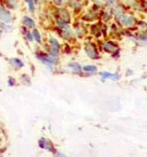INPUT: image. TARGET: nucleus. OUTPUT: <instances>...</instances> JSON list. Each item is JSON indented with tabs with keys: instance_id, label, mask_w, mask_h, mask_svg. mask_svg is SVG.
<instances>
[{
	"instance_id": "10",
	"label": "nucleus",
	"mask_w": 147,
	"mask_h": 157,
	"mask_svg": "<svg viewBox=\"0 0 147 157\" xmlns=\"http://www.w3.org/2000/svg\"><path fill=\"white\" fill-rule=\"evenodd\" d=\"M53 2H54L55 5H57V6H60L61 3H62V0H53Z\"/></svg>"
},
{
	"instance_id": "2",
	"label": "nucleus",
	"mask_w": 147,
	"mask_h": 157,
	"mask_svg": "<svg viewBox=\"0 0 147 157\" xmlns=\"http://www.w3.org/2000/svg\"><path fill=\"white\" fill-rule=\"evenodd\" d=\"M120 21L121 23L123 24V26L126 27H130V26H133L134 23H135V20H134L132 16H129V15H120Z\"/></svg>"
},
{
	"instance_id": "7",
	"label": "nucleus",
	"mask_w": 147,
	"mask_h": 157,
	"mask_svg": "<svg viewBox=\"0 0 147 157\" xmlns=\"http://www.w3.org/2000/svg\"><path fill=\"white\" fill-rule=\"evenodd\" d=\"M8 3H9L12 8H15L16 3H17V0H8Z\"/></svg>"
},
{
	"instance_id": "3",
	"label": "nucleus",
	"mask_w": 147,
	"mask_h": 157,
	"mask_svg": "<svg viewBox=\"0 0 147 157\" xmlns=\"http://www.w3.org/2000/svg\"><path fill=\"white\" fill-rule=\"evenodd\" d=\"M23 23H24V25H26L27 27H29V28H30V27L31 28L35 27V22H33L30 17H28V16H25L24 20H23Z\"/></svg>"
},
{
	"instance_id": "1",
	"label": "nucleus",
	"mask_w": 147,
	"mask_h": 157,
	"mask_svg": "<svg viewBox=\"0 0 147 157\" xmlns=\"http://www.w3.org/2000/svg\"><path fill=\"white\" fill-rule=\"evenodd\" d=\"M0 20L2 21L3 23H10L12 21L10 12L2 6H0Z\"/></svg>"
},
{
	"instance_id": "4",
	"label": "nucleus",
	"mask_w": 147,
	"mask_h": 157,
	"mask_svg": "<svg viewBox=\"0 0 147 157\" xmlns=\"http://www.w3.org/2000/svg\"><path fill=\"white\" fill-rule=\"evenodd\" d=\"M61 21H63V22H66V23H68L69 22V20H70V16H69V14H68V12L67 11H65V10H62L61 11Z\"/></svg>"
},
{
	"instance_id": "5",
	"label": "nucleus",
	"mask_w": 147,
	"mask_h": 157,
	"mask_svg": "<svg viewBox=\"0 0 147 157\" xmlns=\"http://www.w3.org/2000/svg\"><path fill=\"white\" fill-rule=\"evenodd\" d=\"M27 3H28V7H29V11L33 12L35 11V2H33V0H26Z\"/></svg>"
},
{
	"instance_id": "9",
	"label": "nucleus",
	"mask_w": 147,
	"mask_h": 157,
	"mask_svg": "<svg viewBox=\"0 0 147 157\" xmlns=\"http://www.w3.org/2000/svg\"><path fill=\"white\" fill-rule=\"evenodd\" d=\"M84 69L87 70V71H96V67H93V66H87Z\"/></svg>"
},
{
	"instance_id": "6",
	"label": "nucleus",
	"mask_w": 147,
	"mask_h": 157,
	"mask_svg": "<svg viewBox=\"0 0 147 157\" xmlns=\"http://www.w3.org/2000/svg\"><path fill=\"white\" fill-rule=\"evenodd\" d=\"M32 35H33V37H35V39L37 40L38 42L41 41V38H40V33H38L37 29H35V30H33V33H32Z\"/></svg>"
},
{
	"instance_id": "8",
	"label": "nucleus",
	"mask_w": 147,
	"mask_h": 157,
	"mask_svg": "<svg viewBox=\"0 0 147 157\" xmlns=\"http://www.w3.org/2000/svg\"><path fill=\"white\" fill-rule=\"evenodd\" d=\"M105 44H106V45H108V48H107V46H105V50H107V51L115 50V45H114V44L110 43V42H108V43H105Z\"/></svg>"
}]
</instances>
